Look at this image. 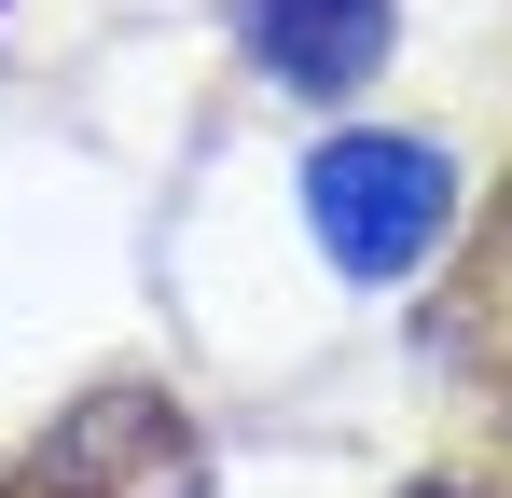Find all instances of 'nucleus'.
Returning <instances> with one entry per match:
<instances>
[{
  "mask_svg": "<svg viewBox=\"0 0 512 498\" xmlns=\"http://www.w3.org/2000/svg\"><path fill=\"white\" fill-rule=\"evenodd\" d=\"M305 222H319V249H333L346 277H416L429 236L457 222V166L429 153V139H319L305 153Z\"/></svg>",
  "mask_w": 512,
  "mask_h": 498,
  "instance_id": "nucleus-1",
  "label": "nucleus"
},
{
  "mask_svg": "<svg viewBox=\"0 0 512 498\" xmlns=\"http://www.w3.org/2000/svg\"><path fill=\"white\" fill-rule=\"evenodd\" d=\"M250 56L291 97H346L388 56V0H250Z\"/></svg>",
  "mask_w": 512,
  "mask_h": 498,
  "instance_id": "nucleus-2",
  "label": "nucleus"
},
{
  "mask_svg": "<svg viewBox=\"0 0 512 498\" xmlns=\"http://www.w3.org/2000/svg\"><path fill=\"white\" fill-rule=\"evenodd\" d=\"M443 360H471V388H512V194L457 277V305H443Z\"/></svg>",
  "mask_w": 512,
  "mask_h": 498,
  "instance_id": "nucleus-3",
  "label": "nucleus"
}]
</instances>
